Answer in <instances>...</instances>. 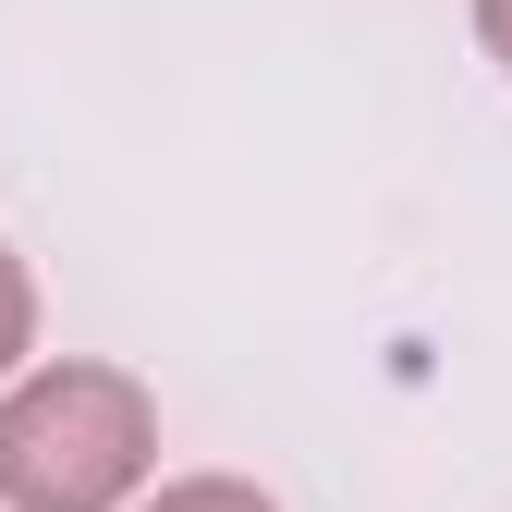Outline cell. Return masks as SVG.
<instances>
[{
  "label": "cell",
  "mask_w": 512,
  "mask_h": 512,
  "mask_svg": "<svg viewBox=\"0 0 512 512\" xmlns=\"http://www.w3.org/2000/svg\"><path fill=\"white\" fill-rule=\"evenodd\" d=\"M159 488V403L135 366L49 354L0 391V512H135Z\"/></svg>",
  "instance_id": "1"
},
{
  "label": "cell",
  "mask_w": 512,
  "mask_h": 512,
  "mask_svg": "<svg viewBox=\"0 0 512 512\" xmlns=\"http://www.w3.org/2000/svg\"><path fill=\"white\" fill-rule=\"evenodd\" d=\"M25 366H37V269L0 244V391H13Z\"/></svg>",
  "instance_id": "2"
},
{
  "label": "cell",
  "mask_w": 512,
  "mask_h": 512,
  "mask_svg": "<svg viewBox=\"0 0 512 512\" xmlns=\"http://www.w3.org/2000/svg\"><path fill=\"white\" fill-rule=\"evenodd\" d=\"M135 512H281L269 488H244V476H159Z\"/></svg>",
  "instance_id": "3"
},
{
  "label": "cell",
  "mask_w": 512,
  "mask_h": 512,
  "mask_svg": "<svg viewBox=\"0 0 512 512\" xmlns=\"http://www.w3.org/2000/svg\"><path fill=\"white\" fill-rule=\"evenodd\" d=\"M476 49L500 61V74H512V0H476Z\"/></svg>",
  "instance_id": "4"
}]
</instances>
